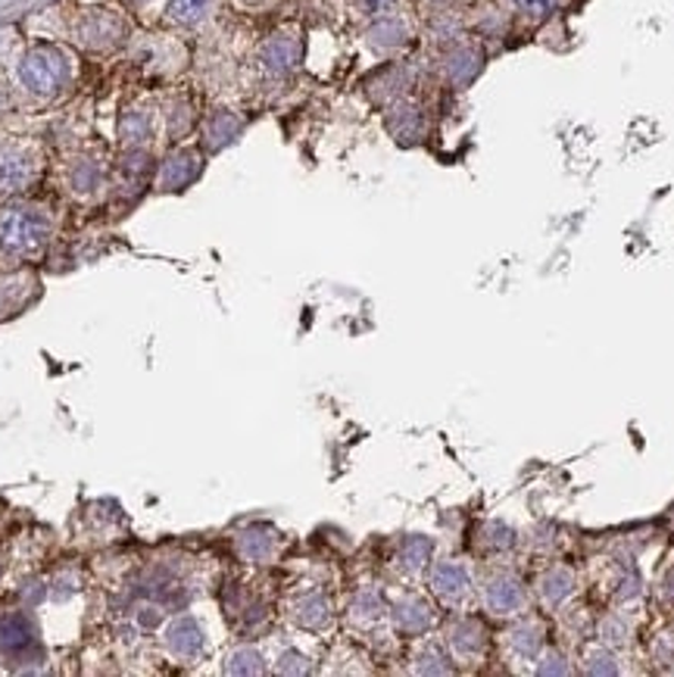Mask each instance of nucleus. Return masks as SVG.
Listing matches in <instances>:
<instances>
[{
    "label": "nucleus",
    "mask_w": 674,
    "mask_h": 677,
    "mask_svg": "<svg viewBox=\"0 0 674 677\" xmlns=\"http://www.w3.org/2000/svg\"><path fill=\"white\" fill-rule=\"evenodd\" d=\"M20 85L35 97H54L59 95L69 78H73V59L66 51H59L54 44H38L20 59Z\"/></svg>",
    "instance_id": "obj_1"
},
{
    "label": "nucleus",
    "mask_w": 674,
    "mask_h": 677,
    "mask_svg": "<svg viewBox=\"0 0 674 677\" xmlns=\"http://www.w3.org/2000/svg\"><path fill=\"white\" fill-rule=\"evenodd\" d=\"M51 237V222L38 210L0 213V253L10 259H35Z\"/></svg>",
    "instance_id": "obj_2"
},
{
    "label": "nucleus",
    "mask_w": 674,
    "mask_h": 677,
    "mask_svg": "<svg viewBox=\"0 0 674 677\" xmlns=\"http://www.w3.org/2000/svg\"><path fill=\"white\" fill-rule=\"evenodd\" d=\"M482 602L484 609L497 619H516L528 609V587L516 571L497 568L484 578Z\"/></svg>",
    "instance_id": "obj_3"
},
{
    "label": "nucleus",
    "mask_w": 674,
    "mask_h": 677,
    "mask_svg": "<svg viewBox=\"0 0 674 677\" xmlns=\"http://www.w3.org/2000/svg\"><path fill=\"white\" fill-rule=\"evenodd\" d=\"M428 587L446 609H463L475 593V578L463 559H443L434 562V568L428 575Z\"/></svg>",
    "instance_id": "obj_4"
},
{
    "label": "nucleus",
    "mask_w": 674,
    "mask_h": 677,
    "mask_svg": "<svg viewBox=\"0 0 674 677\" xmlns=\"http://www.w3.org/2000/svg\"><path fill=\"white\" fill-rule=\"evenodd\" d=\"M487 646H490V634H487L484 621L463 615V619L446 624V650H450L453 658H460V662H482Z\"/></svg>",
    "instance_id": "obj_5"
},
{
    "label": "nucleus",
    "mask_w": 674,
    "mask_h": 677,
    "mask_svg": "<svg viewBox=\"0 0 674 677\" xmlns=\"http://www.w3.org/2000/svg\"><path fill=\"white\" fill-rule=\"evenodd\" d=\"M38 173V154L32 147L10 144L0 147V193H13L25 188Z\"/></svg>",
    "instance_id": "obj_6"
},
{
    "label": "nucleus",
    "mask_w": 674,
    "mask_h": 677,
    "mask_svg": "<svg viewBox=\"0 0 674 677\" xmlns=\"http://www.w3.org/2000/svg\"><path fill=\"white\" fill-rule=\"evenodd\" d=\"M387 612H390L394 628H397L404 637H422V634H428V631L434 628V621H438L434 606L424 600V597H412V593L400 597Z\"/></svg>",
    "instance_id": "obj_7"
},
{
    "label": "nucleus",
    "mask_w": 674,
    "mask_h": 677,
    "mask_svg": "<svg viewBox=\"0 0 674 677\" xmlns=\"http://www.w3.org/2000/svg\"><path fill=\"white\" fill-rule=\"evenodd\" d=\"M163 640H166V650L178 662H197V658L207 656V634L191 615H178L175 621H169Z\"/></svg>",
    "instance_id": "obj_8"
},
{
    "label": "nucleus",
    "mask_w": 674,
    "mask_h": 677,
    "mask_svg": "<svg viewBox=\"0 0 674 677\" xmlns=\"http://www.w3.org/2000/svg\"><path fill=\"white\" fill-rule=\"evenodd\" d=\"M578 593V575L568 565H550L538 578V600L546 612H559Z\"/></svg>",
    "instance_id": "obj_9"
},
{
    "label": "nucleus",
    "mask_w": 674,
    "mask_h": 677,
    "mask_svg": "<svg viewBox=\"0 0 674 677\" xmlns=\"http://www.w3.org/2000/svg\"><path fill=\"white\" fill-rule=\"evenodd\" d=\"M290 619L297 628L303 631H325L328 624L334 621V609L322 590H307L297 600L290 602Z\"/></svg>",
    "instance_id": "obj_10"
},
{
    "label": "nucleus",
    "mask_w": 674,
    "mask_h": 677,
    "mask_svg": "<svg viewBox=\"0 0 674 677\" xmlns=\"http://www.w3.org/2000/svg\"><path fill=\"white\" fill-rule=\"evenodd\" d=\"M546 643V631L538 619H521L509 634H506V650L516 662H538Z\"/></svg>",
    "instance_id": "obj_11"
},
{
    "label": "nucleus",
    "mask_w": 674,
    "mask_h": 677,
    "mask_svg": "<svg viewBox=\"0 0 674 677\" xmlns=\"http://www.w3.org/2000/svg\"><path fill=\"white\" fill-rule=\"evenodd\" d=\"M35 646V624L13 612V615H3L0 619V653L7 656H22L25 650Z\"/></svg>",
    "instance_id": "obj_12"
},
{
    "label": "nucleus",
    "mask_w": 674,
    "mask_h": 677,
    "mask_svg": "<svg viewBox=\"0 0 674 677\" xmlns=\"http://www.w3.org/2000/svg\"><path fill=\"white\" fill-rule=\"evenodd\" d=\"M275 546H278V537L272 534L269 528H251L237 537L241 556L251 562H269L275 556Z\"/></svg>",
    "instance_id": "obj_13"
},
{
    "label": "nucleus",
    "mask_w": 674,
    "mask_h": 677,
    "mask_svg": "<svg viewBox=\"0 0 674 677\" xmlns=\"http://www.w3.org/2000/svg\"><path fill=\"white\" fill-rule=\"evenodd\" d=\"M412 662H416L412 665L416 675H453V656H450V650H443L441 643H424Z\"/></svg>",
    "instance_id": "obj_14"
},
{
    "label": "nucleus",
    "mask_w": 674,
    "mask_h": 677,
    "mask_svg": "<svg viewBox=\"0 0 674 677\" xmlns=\"http://www.w3.org/2000/svg\"><path fill=\"white\" fill-rule=\"evenodd\" d=\"M431 550H434V543L428 541V537H422V534H412V537H406L404 543H400V568H404L406 575H419V571H424L428 568V562H431Z\"/></svg>",
    "instance_id": "obj_15"
},
{
    "label": "nucleus",
    "mask_w": 674,
    "mask_h": 677,
    "mask_svg": "<svg viewBox=\"0 0 674 677\" xmlns=\"http://www.w3.org/2000/svg\"><path fill=\"white\" fill-rule=\"evenodd\" d=\"M385 600L378 590H360L350 602V619L360 621V624H375V621L385 619Z\"/></svg>",
    "instance_id": "obj_16"
},
{
    "label": "nucleus",
    "mask_w": 674,
    "mask_h": 677,
    "mask_svg": "<svg viewBox=\"0 0 674 677\" xmlns=\"http://www.w3.org/2000/svg\"><path fill=\"white\" fill-rule=\"evenodd\" d=\"M212 0H169L166 7V16L175 25H200V22L210 16Z\"/></svg>",
    "instance_id": "obj_17"
},
{
    "label": "nucleus",
    "mask_w": 674,
    "mask_h": 677,
    "mask_svg": "<svg viewBox=\"0 0 674 677\" xmlns=\"http://www.w3.org/2000/svg\"><path fill=\"white\" fill-rule=\"evenodd\" d=\"M197 169H200V159L188 154V151L173 156V159L166 163V169H163V188H181V185H188L194 175H197Z\"/></svg>",
    "instance_id": "obj_18"
},
{
    "label": "nucleus",
    "mask_w": 674,
    "mask_h": 677,
    "mask_svg": "<svg viewBox=\"0 0 674 677\" xmlns=\"http://www.w3.org/2000/svg\"><path fill=\"white\" fill-rule=\"evenodd\" d=\"M297 59V44L290 38H272L266 47H263V63L269 66L272 73H288Z\"/></svg>",
    "instance_id": "obj_19"
},
{
    "label": "nucleus",
    "mask_w": 674,
    "mask_h": 677,
    "mask_svg": "<svg viewBox=\"0 0 674 677\" xmlns=\"http://www.w3.org/2000/svg\"><path fill=\"white\" fill-rule=\"evenodd\" d=\"M225 672L229 675H263L266 672V658L253 646H237L232 656L225 658Z\"/></svg>",
    "instance_id": "obj_20"
},
{
    "label": "nucleus",
    "mask_w": 674,
    "mask_h": 677,
    "mask_svg": "<svg viewBox=\"0 0 674 677\" xmlns=\"http://www.w3.org/2000/svg\"><path fill=\"white\" fill-rule=\"evenodd\" d=\"M478 543H482L484 550H490V553H509L516 543H519V537H516V531L509 528L506 522H487L482 528V537H478Z\"/></svg>",
    "instance_id": "obj_21"
},
{
    "label": "nucleus",
    "mask_w": 674,
    "mask_h": 677,
    "mask_svg": "<svg viewBox=\"0 0 674 677\" xmlns=\"http://www.w3.org/2000/svg\"><path fill=\"white\" fill-rule=\"evenodd\" d=\"M599 640L606 646H628L631 643V624L625 615H606L599 621Z\"/></svg>",
    "instance_id": "obj_22"
},
{
    "label": "nucleus",
    "mask_w": 674,
    "mask_h": 677,
    "mask_svg": "<svg viewBox=\"0 0 674 677\" xmlns=\"http://www.w3.org/2000/svg\"><path fill=\"white\" fill-rule=\"evenodd\" d=\"M584 675H621V665H618V658L612 656V650H603V646H599V650H590V653L584 656Z\"/></svg>",
    "instance_id": "obj_23"
},
{
    "label": "nucleus",
    "mask_w": 674,
    "mask_h": 677,
    "mask_svg": "<svg viewBox=\"0 0 674 677\" xmlns=\"http://www.w3.org/2000/svg\"><path fill=\"white\" fill-rule=\"evenodd\" d=\"M534 672H538L540 677L572 675V665H568V658H565L562 650H543L538 658V665H534Z\"/></svg>",
    "instance_id": "obj_24"
},
{
    "label": "nucleus",
    "mask_w": 674,
    "mask_h": 677,
    "mask_svg": "<svg viewBox=\"0 0 674 677\" xmlns=\"http://www.w3.org/2000/svg\"><path fill=\"white\" fill-rule=\"evenodd\" d=\"M275 672H278V675H309V672H312V665H309V658L303 656V653H297V650H285L281 656L275 658Z\"/></svg>",
    "instance_id": "obj_25"
},
{
    "label": "nucleus",
    "mask_w": 674,
    "mask_h": 677,
    "mask_svg": "<svg viewBox=\"0 0 674 677\" xmlns=\"http://www.w3.org/2000/svg\"><path fill=\"white\" fill-rule=\"evenodd\" d=\"M519 7V13H524L528 20H546L559 7V0H512Z\"/></svg>",
    "instance_id": "obj_26"
},
{
    "label": "nucleus",
    "mask_w": 674,
    "mask_h": 677,
    "mask_svg": "<svg viewBox=\"0 0 674 677\" xmlns=\"http://www.w3.org/2000/svg\"><path fill=\"white\" fill-rule=\"evenodd\" d=\"M478 66H482V59L475 57L472 51H460L456 63H450V73L460 78V81H468V78L478 73Z\"/></svg>",
    "instance_id": "obj_27"
},
{
    "label": "nucleus",
    "mask_w": 674,
    "mask_h": 677,
    "mask_svg": "<svg viewBox=\"0 0 674 677\" xmlns=\"http://www.w3.org/2000/svg\"><path fill=\"white\" fill-rule=\"evenodd\" d=\"M655 658H662V662H674V637H672V634H665V637L659 640V646H655Z\"/></svg>",
    "instance_id": "obj_28"
},
{
    "label": "nucleus",
    "mask_w": 674,
    "mask_h": 677,
    "mask_svg": "<svg viewBox=\"0 0 674 677\" xmlns=\"http://www.w3.org/2000/svg\"><path fill=\"white\" fill-rule=\"evenodd\" d=\"M397 0H363V7H366L368 13H382V10H387V7H394Z\"/></svg>",
    "instance_id": "obj_29"
},
{
    "label": "nucleus",
    "mask_w": 674,
    "mask_h": 677,
    "mask_svg": "<svg viewBox=\"0 0 674 677\" xmlns=\"http://www.w3.org/2000/svg\"><path fill=\"white\" fill-rule=\"evenodd\" d=\"M662 593H665V600L674 602V571L665 578V584H662Z\"/></svg>",
    "instance_id": "obj_30"
}]
</instances>
